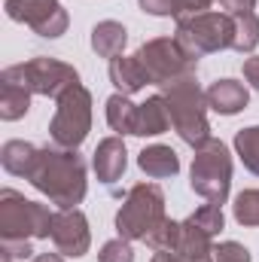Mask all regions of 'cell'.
<instances>
[{
  "mask_svg": "<svg viewBox=\"0 0 259 262\" xmlns=\"http://www.w3.org/2000/svg\"><path fill=\"white\" fill-rule=\"evenodd\" d=\"M171 253H177L183 262H213V238L186 216L180 226V241Z\"/></svg>",
  "mask_w": 259,
  "mask_h": 262,
  "instance_id": "14",
  "label": "cell"
},
{
  "mask_svg": "<svg viewBox=\"0 0 259 262\" xmlns=\"http://www.w3.org/2000/svg\"><path fill=\"white\" fill-rule=\"evenodd\" d=\"M31 241H0V262H31Z\"/></svg>",
  "mask_w": 259,
  "mask_h": 262,
  "instance_id": "28",
  "label": "cell"
},
{
  "mask_svg": "<svg viewBox=\"0 0 259 262\" xmlns=\"http://www.w3.org/2000/svg\"><path fill=\"white\" fill-rule=\"evenodd\" d=\"M0 82H15V85L28 89L31 95H43V98L58 101L67 89L79 85V73H76V67L67 64V61L37 55V58H31L25 64L3 67Z\"/></svg>",
  "mask_w": 259,
  "mask_h": 262,
  "instance_id": "5",
  "label": "cell"
},
{
  "mask_svg": "<svg viewBox=\"0 0 259 262\" xmlns=\"http://www.w3.org/2000/svg\"><path fill=\"white\" fill-rule=\"evenodd\" d=\"M204 95H207V107L220 116H235L250 101L247 85L238 82V79H217V82H210V89Z\"/></svg>",
  "mask_w": 259,
  "mask_h": 262,
  "instance_id": "13",
  "label": "cell"
},
{
  "mask_svg": "<svg viewBox=\"0 0 259 262\" xmlns=\"http://www.w3.org/2000/svg\"><path fill=\"white\" fill-rule=\"evenodd\" d=\"M107 122L116 134H134L137 125V104H131L128 95H110L107 98Z\"/></svg>",
  "mask_w": 259,
  "mask_h": 262,
  "instance_id": "20",
  "label": "cell"
},
{
  "mask_svg": "<svg viewBox=\"0 0 259 262\" xmlns=\"http://www.w3.org/2000/svg\"><path fill=\"white\" fill-rule=\"evenodd\" d=\"M137 165L146 177L153 180H165V177H174L180 171V159L171 146L165 143H153V146H143L140 156H137Z\"/></svg>",
  "mask_w": 259,
  "mask_h": 262,
  "instance_id": "17",
  "label": "cell"
},
{
  "mask_svg": "<svg viewBox=\"0 0 259 262\" xmlns=\"http://www.w3.org/2000/svg\"><path fill=\"white\" fill-rule=\"evenodd\" d=\"M189 220H192L198 229H204L210 238H217V235L223 232V226H226V216H223V204H210V201H207V204H201V207L195 210Z\"/></svg>",
  "mask_w": 259,
  "mask_h": 262,
  "instance_id": "25",
  "label": "cell"
},
{
  "mask_svg": "<svg viewBox=\"0 0 259 262\" xmlns=\"http://www.w3.org/2000/svg\"><path fill=\"white\" fill-rule=\"evenodd\" d=\"M168 128H171V113H168V101L162 92L137 104V125H134L137 137H159Z\"/></svg>",
  "mask_w": 259,
  "mask_h": 262,
  "instance_id": "15",
  "label": "cell"
},
{
  "mask_svg": "<svg viewBox=\"0 0 259 262\" xmlns=\"http://www.w3.org/2000/svg\"><path fill=\"white\" fill-rule=\"evenodd\" d=\"M37 149H40V146H34V143H28V140H6V143L0 146V165H3V171L12 174V177H25V180H28L31 165H34V159H37Z\"/></svg>",
  "mask_w": 259,
  "mask_h": 262,
  "instance_id": "19",
  "label": "cell"
},
{
  "mask_svg": "<svg viewBox=\"0 0 259 262\" xmlns=\"http://www.w3.org/2000/svg\"><path fill=\"white\" fill-rule=\"evenodd\" d=\"M174 40L180 43V49L189 55V58H204V55H213V52H223V49H232V40H235V18L229 12H201L192 15L186 21H177V34Z\"/></svg>",
  "mask_w": 259,
  "mask_h": 262,
  "instance_id": "7",
  "label": "cell"
},
{
  "mask_svg": "<svg viewBox=\"0 0 259 262\" xmlns=\"http://www.w3.org/2000/svg\"><path fill=\"white\" fill-rule=\"evenodd\" d=\"M92 131V92L79 82L55 101V116L49 122V137L55 146L76 149Z\"/></svg>",
  "mask_w": 259,
  "mask_h": 262,
  "instance_id": "8",
  "label": "cell"
},
{
  "mask_svg": "<svg viewBox=\"0 0 259 262\" xmlns=\"http://www.w3.org/2000/svg\"><path fill=\"white\" fill-rule=\"evenodd\" d=\"M180 226L183 223H177V220H162L156 229H153V235L146 238V244L153 247V250H174L177 247V241H180Z\"/></svg>",
  "mask_w": 259,
  "mask_h": 262,
  "instance_id": "26",
  "label": "cell"
},
{
  "mask_svg": "<svg viewBox=\"0 0 259 262\" xmlns=\"http://www.w3.org/2000/svg\"><path fill=\"white\" fill-rule=\"evenodd\" d=\"M55 210L40 201H31L15 189H0V238L3 241H31L52 238Z\"/></svg>",
  "mask_w": 259,
  "mask_h": 262,
  "instance_id": "4",
  "label": "cell"
},
{
  "mask_svg": "<svg viewBox=\"0 0 259 262\" xmlns=\"http://www.w3.org/2000/svg\"><path fill=\"white\" fill-rule=\"evenodd\" d=\"M3 9L12 21L28 25L34 34L55 40L70 25V15L61 6V0H3Z\"/></svg>",
  "mask_w": 259,
  "mask_h": 262,
  "instance_id": "10",
  "label": "cell"
},
{
  "mask_svg": "<svg viewBox=\"0 0 259 262\" xmlns=\"http://www.w3.org/2000/svg\"><path fill=\"white\" fill-rule=\"evenodd\" d=\"M137 3L149 15H171V18H177V12L183 6V0H137Z\"/></svg>",
  "mask_w": 259,
  "mask_h": 262,
  "instance_id": "30",
  "label": "cell"
},
{
  "mask_svg": "<svg viewBox=\"0 0 259 262\" xmlns=\"http://www.w3.org/2000/svg\"><path fill=\"white\" fill-rule=\"evenodd\" d=\"M213 262H250V253L238 241H223L213 244Z\"/></svg>",
  "mask_w": 259,
  "mask_h": 262,
  "instance_id": "29",
  "label": "cell"
},
{
  "mask_svg": "<svg viewBox=\"0 0 259 262\" xmlns=\"http://www.w3.org/2000/svg\"><path fill=\"white\" fill-rule=\"evenodd\" d=\"M31 262H64V256L61 253H37Z\"/></svg>",
  "mask_w": 259,
  "mask_h": 262,
  "instance_id": "33",
  "label": "cell"
},
{
  "mask_svg": "<svg viewBox=\"0 0 259 262\" xmlns=\"http://www.w3.org/2000/svg\"><path fill=\"white\" fill-rule=\"evenodd\" d=\"M213 3H220V6H223V12H229V15L253 12V6H256V0H213Z\"/></svg>",
  "mask_w": 259,
  "mask_h": 262,
  "instance_id": "31",
  "label": "cell"
},
{
  "mask_svg": "<svg viewBox=\"0 0 259 262\" xmlns=\"http://www.w3.org/2000/svg\"><path fill=\"white\" fill-rule=\"evenodd\" d=\"M165 192L156 183H134L116 210V232L125 241H146L165 220Z\"/></svg>",
  "mask_w": 259,
  "mask_h": 262,
  "instance_id": "6",
  "label": "cell"
},
{
  "mask_svg": "<svg viewBox=\"0 0 259 262\" xmlns=\"http://www.w3.org/2000/svg\"><path fill=\"white\" fill-rule=\"evenodd\" d=\"M235 18V40H232V49L235 52H253L259 46V15L256 12H238L232 15Z\"/></svg>",
  "mask_w": 259,
  "mask_h": 262,
  "instance_id": "22",
  "label": "cell"
},
{
  "mask_svg": "<svg viewBox=\"0 0 259 262\" xmlns=\"http://www.w3.org/2000/svg\"><path fill=\"white\" fill-rule=\"evenodd\" d=\"M98 262H134V250H131V241L125 238H113L101 247Z\"/></svg>",
  "mask_w": 259,
  "mask_h": 262,
  "instance_id": "27",
  "label": "cell"
},
{
  "mask_svg": "<svg viewBox=\"0 0 259 262\" xmlns=\"http://www.w3.org/2000/svg\"><path fill=\"white\" fill-rule=\"evenodd\" d=\"M244 79H247L253 89H259V55H253V58L244 61Z\"/></svg>",
  "mask_w": 259,
  "mask_h": 262,
  "instance_id": "32",
  "label": "cell"
},
{
  "mask_svg": "<svg viewBox=\"0 0 259 262\" xmlns=\"http://www.w3.org/2000/svg\"><path fill=\"white\" fill-rule=\"evenodd\" d=\"M134 55H137V61L143 67L149 85H159V92H162L165 85H171V82H177V79H183V76H189V73L198 70V61L189 58V55L180 49V43H177L174 37L146 40Z\"/></svg>",
  "mask_w": 259,
  "mask_h": 262,
  "instance_id": "9",
  "label": "cell"
},
{
  "mask_svg": "<svg viewBox=\"0 0 259 262\" xmlns=\"http://www.w3.org/2000/svg\"><path fill=\"white\" fill-rule=\"evenodd\" d=\"M235 156L244 162V168L259 177V125L241 128L235 134Z\"/></svg>",
  "mask_w": 259,
  "mask_h": 262,
  "instance_id": "23",
  "label": "cell"
},
{
  "mask_svg": "<svg viewBox=\"0 0 259 262\" xmlns=\"http://www.w3.org/2000/svg\"><path fill=\"white\" fill-rule=\"evenodd\" d=\"M171 113V125L180 134L183 143L198 149L204 140H210V122H207V95L201 92L195 73L171 82L162 89Z\"/></svg>",
  "mask_w": 259,
  "mask_h": 262,
  "instance_id": "2",
  "label": "cell"
},
{
  "mask_svg": "<svg viewBox=\"0 0 259 262\" xmlns=\"http://www.w3.org/2000/svg\"><path fill=\"white\" fill-rule=\"evenodd\" d=\"M189 186L195 195H201L210 204H226L229 189H232V152L223 140L210 137L195 149Z\"/></svg>",
  "mask_w": 259,
  "mask_h": 262,
  "instance_id": "3",
  "label": "cell"
},
{
  "mask_svg": "<svg viewBox=\"0 0 259 262\" xmlns=\"http://www.w3.org/2000/svg\"><path fill=\"white\" fill-rule=\"evenodd\" d=\"M92 168H95L101 183L113 186L128 168V149H125L122 137H104L92 152Z\"/></svg>",
  "mask_w": 259,
  "mask_h": 262,
  "instance_id": "12",
  "label": "cell"
},
{
  "mask_svg": "<svg viewBox=\"0 0 259 262\" xmlns=\"http://www.w3.org/2000/svg\"><path fill=\"white\" fill-rule=\"evenodd\" d=\"M28 183L43 192L58 210L82 204L89 180H85V162L76 149H64L55 143H46L37 149V159L31 165Z\"/></svg>",
  "mask_w": 259,
  "mask_h": 262,
  "instance_id": "1",
  "label": "cell"
},
{
  "mask_svg": "<svg viewBox=\"0 0 259 262\" xmlns=\"http://www.w3.org/2000/svg\"><path fill=\"white\" fill-rule=\"evenodd\" d=\"M31 110V92L15 82H0V119L15 122Z\"/></svg>",
  "mask_w": 259,
  "mask_h": 262,
  "instance_id": "21",
  "label": "cell"
},
{
  "mask_svg": "<svg viewBox=\"0 0 259 262\" xmlns=\"http://www.w3.org/2000/svg\"><path fill=\"white\" fill-rule=\"evenodd\" d=\"M125 43H128V31H125L122 21L107 18V21H98L92 28V49H95L98 58H116V55H122Z\"/></svg>",
  "mask_w": 259,
  "mask_h": 262,
  "instance_id": "18",
  "label": "cell"
},
{
  "mask_svg": "<svg viewBox=\"0 0 259 262\" xmlns=\"http://www.w3.org/2000/svg\"><path fill=\"white\" fill-rule=\"evenodd\" d=\"M52 244L64 259H79L89 253L92 247V232H89V220L79 207H67L55 210L52 220Z\"/></svg>",
  "mask_w": 259,
  "mask_h": 262,
  "instance_id": "11",
  "label": "cell"
},
{
  "mask_svg": "<svg viewBox=\"0 0 259 262\" xmlns=\"http://www.w3.org/2000/svg\"><path fill=\"white\" fill-rule=\"evenodd\" d=\"M235 220L247 229H259V189H244L235 195Z\"/></svg>",
  "mask_w": 259,
  "mask_h": 262,
  "instance_id": "24",
  "label": "cell"
},
{
  "mask_svg": "<svg viewBox=\"0 0 259 262\" xmlns=\"http://www.w3.org/2000/svg\"><path fill=\"white\" fill-rule=\"evenodd\" d=\"M110 82L116 85L119 95H128V98L149 85V79H146L143 67L137 61V55H116V58H110Z\"/></svg>",
  "mask_w": 259,
  "mask_h": 262,
  "instance_id": "16",
  "label": "cell"
}]
</instances>
